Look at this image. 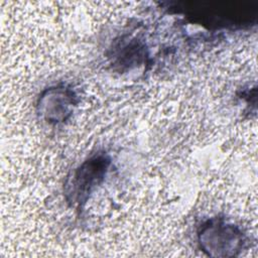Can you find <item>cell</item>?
Listing matches in <instances>:
<instances>
[{
	"mask_svg": "<svg viewBox=\"0 0 258 258\" xmlns=\"http://www.w3.org/2000/svg\"><path fill=\"white\" fill-rule=\"evenodd\" d=\"M241 233L222 221L209 222L200 233V244L212 256H231L240 248Z\"/></svg>",
	"mask_w": 258,
	"mask_h": 258,
	"instance_id": "6da1fadb",
	"label": "cell"
},
{
	"mask_svg": "<svg viewBox=\"0 0 258 258\" xmlns=\"http://www.w3.org/2000/svg\"><path fill=\"white\" fill-rule=\"evenodd\" d=\"M109 162L105 156H96L87 160L75 171L70 185L72 187L70 195L73 196V201L81 203L87 199L88 194L102 180Z\"/></svg>",
	"mask_w": 258,
	"mask_h": 258,
	"instance_id": "7a4b0ae2",
	"label": "cell"
}]
</instances>
